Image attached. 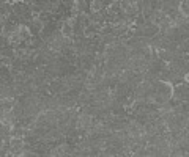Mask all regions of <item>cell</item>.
<instances>
[{
  "label": "cell",
  "mask_w": 189,
  "mask_h": 157,
  "mask_svg": "<svg viewBox=\"0 0 189 157\" xmlns=\"http://www.w3.org/2000/svg\"><path fill=\"white\" fill-rule=\"evenodd\" d=\"M88 7H90V11L91 13H98L103 8V2H91Z\"/></svg>",
  "instance_id": "1"
}]
</instances>
